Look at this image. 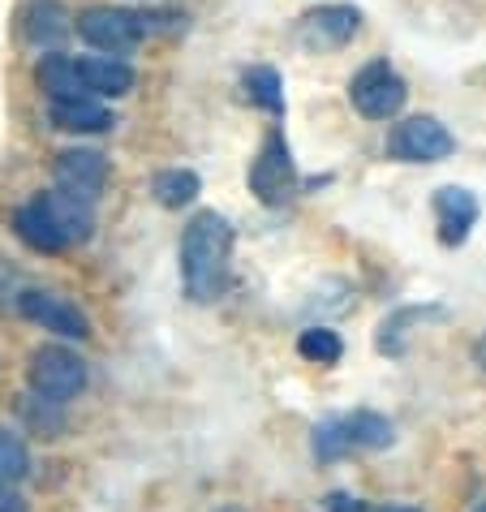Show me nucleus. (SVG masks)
Returning a JSON list of instances; mask_svg holds the SVG:
<instances>
[{
    "instance_id": "21",
    "label": "nucleus",
    "mask_w": 486,
    "mask_h": 512,
    "mask_svg": "<svg viewBox=\"0 0 486 512\" xmlns=\"http://www.w3.org/2000/svg\"><path fill=\"white\" fill-rule=\"evenodd\" d=\"M26 469H31V457H26V444L13 431L0 426V487H9V482L26 478Z\"/></svg>"
},
{
    "instance_id": "24",
    "label": "nucleus",
    "mask_w": 486,
    "mask_h": 512,
    "mask_svg": "<svg viewBox=\"0 0 486 512\" xmlns=\"http://www.w3.org/2000/svg\"><path fill=\"white\" fill-rule=\"evenodd\" d=\"M0 512H26V504H22L9 487H0Z\"/></svg>"
},
{
    "instance_id": "25",
    "label": "nucleus",
    "mask_w": 486,
    "mask_h": 512,
    "mask_svg": "<svg viewBox=\"0 0 486 512\" xmlns=\"http://www.w3.org/2000/svg\"><path fill=\"white\" fill-rule=\"evenodd\" d=\"M474 362H478L482 371H486V332H482V336L474 340Z\"/></svg>"
},
{
    "instance_id": "16",
    "label": "nucleus",
    "mask_w": 486,
    "mask_h": 512,
    "mask_svg": "<svg viewBox=\"0 0 486 512\" xmlns=\"http://www.w3.org/2000/svg\"><path fill=\"white\" fill-rule=\"evenodd\" d=\"M241 87H246V95H250L259 108H267L271 117H280V112H284V87H280V74H276V69H267V65L246 69Z\"/></svg>"
},
{
    "instance_id": "6",
    "label": "nucleus",
    "mask_w": 486,
    "mask_h": 512,
    "mask_svg": "<svg viewBox=\"0 0 486 512\" xmlns=\"http://www.w3.org/2000/svg\"><path fill=\"white\" fill-rule=\"evenodd\" d=\"M78 35L99 52H130L138 39L147 35V18H142V13H130V9L99 5V9H87L78 18Z\"/></svg>"
},
{
    "instance_id": "9",
    "label": "nucleus",
    "mask_w": 486,
    "mask_h": 512,
    "mask_svg": "<svg viewBox=\"0 0 486 512\" xmlns=\"http://www.w3.org/2000/svg\"><path fill=\"white\" fill-rule=\"evenodd\" d=\"M435 220H439V241L443 246H461L469 229L478 224V198L461 186H443L435 194Z\"/></svg>"
},
{
    "instance_id": "3",
    "label": "nucleus",
    "mask_w": 486,
    "mask_h": 512,
    "mask_svg": "<svg viewBox=\"0 0 486 512\" xmlns=\"http://www.w3.org/2000/svg\"><path fill=\"white\" fill-rule=\"evenodd\" d=\"M452 151H456V138L435 117H409L388 134V155L400 164H439Z\"/></svg>"
},
{
    "instance_id": "4",
    "label": "nucleus",
    "mask_w": 486,
    "mask_h": 512,
    "mask_svg": "<svg viewBox=\"0 0 486 512\" xmlns=\"http://www.w3.org/2000/svg\"><path fill=\"white\" fill-rule=\"evenodd\" d=\"M250 190L259 194V203H267V207L289 203L293 190H297V168H293L289 142H284L280 130L267 134L259 155H254V164H250Z\"/></svg>"
},
{
    "instance_id": "19",
    "label": "nucleus",
    "mask_w": 486,
    "mask_h": 512,
    "mask_svg": "<svg viewBox=\"0 0 486 512\" xmlns=\"http://www.w3.org/2000/svg\"><path fill=\"white\" fill-rule=\"evenodd\" d=\"M297 353L314 366H336L345 345H340V336L332 332V327H306V332L297 336Z\"/></svg>"
},
{
    "instance_id": "10",
    "label": "nucleus",
    "mask_w": 486,
    "mask_h": 512,
    "mask_svg": "<svg viewBox=\"0 0 486 512\" xmlns=\"http://www.w3.org/2000/svg\"><path fill=\"white\" fill-rule=\"evenodd\" d=\"M56 181H61V190L91 203L108 181V160L99 151H65L61 160H56Z\"/></svg>"
},
{
    "instance_id": "7",
    "label": "nucleus",
    "mask_w": 486,
    "mask_h": 512,
    "mask_svg": "<svg viewBox=\"0 0 486 512\" xmlns=\"http://www.w3.org/2000/svg\"><path fill=\"white\" fill-rule=\"evenodd\" d=\"M13 229H18V237L35 254H61L65 246H74L69 233H65V224H61V216H56L52 194H35L31 203H22L18 211H13Z\"/></svg>"
},
{
    "instance_id": "8",
    "label": "nucleus",
    "mask_w": 486,
    "mask_h": 512,
    "mask_svg": "<svg viewBox=\"0 0 486 512\" xmlns=\"http://www.w3.org/2000/svg\"><path fill=\"white\" fill-rule=\"evenodd\" d=\"M18 310L31 323H39L44 332H56V336H69V340H87L91 336V323L87 315L69 302V297H56V293H39V289H26L18 297Z\"/></svg>"
},
{
    "instance_id": "18",
    "label": "nucleus",
    "mask_w": 486,
    "mask_h": 512,
    "mask_svg": "<svg viewBox=\"0 0 486 512\" xmlns=\"http://www.w3.org/2000/svg\"><path fill=\"white\" fill-rule=\"evenodd\" d=\"M426 315H435V310H422V306H409V310H396L392 319H383V327H379V353H392V358H400L405 353V345H409V327L413 323H422Z\"/></svg>"
},
{
    "instance_id": "23",
    "label": "nucleus",
    "mask_w": 486,
    "mask_h": 512,
    "mask_svg": "<svg viewBox=\"0 0 486 512\" xmlns=\"http://www.w3.org/2000/svg\"><path fill=\"white\" fill-rule=\"evenodd\" d=\"M327 512H366V504L349 500V495H332V500H327Z\"/></svg>"
},
{
    "instance_id": "15",
    "label": "nucleus",
    "mask_w": 486,
    "mask_h": 512,
    "mask_svg": "<svg viewBox=\"0 0 486 512\" xmlns=\"http://www.w3.org/2000/svg\"><path fill=\"white\" fill-rule=\"evenodd\" d=\"M65 31H69V13L56 5V0H35V5L22 13V35L31 39L35 48H52Z\"/></svg>"
},
{
    "instance_id": "13",
    "label": "nucleus",
    "mask_w": 486,
    "mask_h": 512,
    "mask_svg": "<svg viewBox=\"0 0 486 512\" xmlns=\"http://www.w3.org/2000/svg\"><path fill=\"white\" fill-rule=\"evenodd\" d=\"M52 125L65 134H104L112 130V112L99 99H52Z\"/></svg>"
},
{
    "instance_id": "28",
    "label": "nucleus",
    "mask_w": 486,
    "mask_h": 512,
    "mask_svg": "<svg viewBox=\"0 0 486 512\" xmlns=\"http://www.w3.org/2000/svg\"><path fill=\"white\" fill-rule=\"evenodd\" d=\"M474 512H486V504H478V508H474Z\"/></svg>"
},
{
    "instance_id": "1",
    "label": "nucleus",
    "mask_w": 486,
    "mask_h": 512,
    "mask_svg": "<svg viewBox=\"0 0 486 512\" xmlns=\"http://www.w3.org/2000/svg\"><path fill=\"white\" fill-rule=\"evenodd\" d=\"M233 224L216 211H198L181 233V280L194 302H216L228 284Z\"/></svg>"
},
{
    "instance_id": "17",
    "label": "nucleus",
    "mask_w": 486,
    "mask_h": 512,
    "mask_svg": "<svg viewBox=\"0 0 486 512\" xmlns=\"http://www.w3.org/2000/svg\"><path fill=\"white\" fill-rule=\"evenodd\" d=\"M345 426H349L353 448H392V439H396V426L383 418V414H370V409L345 418Z\"/></svg>"
},
{
    "instance_id": "20",
    "label": "nucleus",
    "mask_w": 486,
    "mask_h": 512,
    "mask_svg": "<svg viewBox=\"0 0 486 512\" xmlns=\"http://www.w3.org/2000/svg\"><path fill=\"white\" fill-rule=\"evenodd\" d=\"M151 194L160 198V207H185L198 198V177L190 173V168H168V173L155 177Z\"/></svg>"
},
{
    "instance_id": "26",
    "label": "nucleus",
    "mask_w": 486,
    "mask_h": 512,
    "mask_svg": "<svg viewBox=\"0 0 486 512\" xmlns=\"http://www.w3.org/2000/svg\"><path fill=\"white\" fill-rule=\"evenodd\" d=\"M383 512H422V508H409V504H388Z\"/></svg>"
},
{
    "instance_id": "22",
    "label": "nucleus",
    "mask_w": 486,
    "mask_h": 512,
    "mask_svg": "<svg viewBox=\"0 0 486 512\" xmlns=\"http://www.w3.org/2000/svg\"><path fill=\"white\" fill-rule=\"evenodd\" d=\"M345 452H353L345 418H332V422H323L319 431H314V457H319V461H340Z\"/></svg>"
},
{
    "instance_id": "11",
    "label": "nucleus",
    "mask_w": 486,
    "mask_h": 512,
    "mask_svg": "<svg viewBox=\"0 0 486 512\" xmlns=\"http://www.w3.org/2000/svg\"><path fill=\"white\" fill-rule=\"evenodd\" d=\"M306 39L310 44H323V48H340L349 44V39L357 35V26H362V13L349 9V5H323L306 13Z\"/></svg>"
},
{
    "instance_id": "5",
    "label": "nucleus",
    "mask_w": 486,
    "mask_h": 512,
    "mask_svg": "<svg viewBox=\"0 0 486 512\" xmlns=\"http://www.w3.org/2000/svg\"><path fill=\"white\" fill-rule=\"evenodd\" d=\"M31 388L48 401H69L87 388V362L61 345H44L31 353Z\"/></svg>"
},
{
    "instance_id": "27",
    "label": "nucleus",
    "mask_w": 486,
    "mask_h": 512,
    "mask_svg": "<svg viewBox=\"0 0 486 512\" xmlns=\"http://www.w3.org/2000/svg\"><path fill=\"white\" fill-rule=\"evenodd\" d=\"M216 512H246V508H237V504H224V508H216Z\"/></svg>"
},
{
    "instance_id": "14",
    "label": "nucleus",
    "mask_w": 486,
    "mask_h": 512,
    "mask_svg": "<svg viewBox=\"0 0 486 512\" xmlns=\"http://www.w3.org/2000/svg\"><path fill=\"white\" fill-rule=\"evenodd\" d=\"M35 78L48 91V99H95L78 74V61H69V56H44Z\"/></svg>"
},
{
    "instance_id": "12",
    "label": "nucleus",
    "mask_w": 486,
    "mask_h": 512,
    "mask_svg": "<svg viewBox=\"0 0 486 512\" xmlns=\"http://www.w3.org/2000/svg\"><path fill=\"white\" fill-rule=\"evenodd\" d=\"M78 74L95 99H117L134 87V69L125 61H117V56H82Z\"/></svg>"
},
{
    "instance_id": "2",
    "label": "nucleus",
    "mask_w": 486,
    "mask_h": 512,
    "mask_svg": "<svg viewBox=\"0 0 486 512\" xmlns=\"http://www.w3.org/2000/svg\"><path fill=\"white\" fill-rule=\"evenodd\" d=\"M349 99H353V108L362 112L366 121H388V117H396V112L405 108L409 87L388 61H370V65H362L353 74Z\"/></svg>"
}]
</instances>
